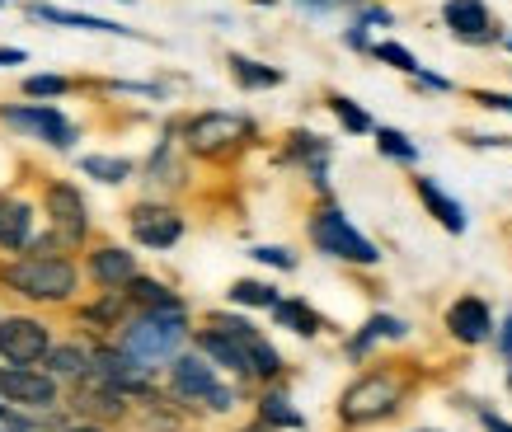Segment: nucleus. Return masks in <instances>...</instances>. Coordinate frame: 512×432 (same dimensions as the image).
<instances>
[{
	"mask_svg": "<svg viewBox=\"0 0 512 432\" xmlns=\"http://www.w3.org/2000/svg\"><path fill=\"white\" fill-rule=\"evenodd\" d=\"M0 282L10 292L29 296V301H66L76 292V263L71 259H52V254H29L0 268Z\"/></svg>",
	"mask_w": 512,
	"mask_h": 432,
	"instance_id": "1",
	"label": "nucleus"
},
{
	"mask_svg": "<svg viewBox=\"0 0 512 432\" xmlns=\"http://www.w3.org/2000/svg\"><path fill=\"white\" fill-rule=\"evenodd\" d=\"M184 334H188L184 310H141L137 320L123 329V348L132 357H141L146 367H156V362H174L179 357Z\"/></svg>",
	"mask_w": 512,
	"mask_h": 432,
	"instance_id": "2",
	"label": "nucleus"
},
{
	"mask_svg": "<svg viewBox=\"0 0 512 432\" xmlns=\"http://www.w3.org/2000/svg\"><path fill=\"white\" fill-rule=\"evenodd\" d=\"M249 137H254V123L245 113H226V108H207V113H193L184 123V151L202 155V160H226Z\"/></svg>",
	"mask_w": 512,
	"mask_h": 432,
	"instance_id": "3",
	"label": "nucleus"
},
{
	"mask_svg": "<svg viewBox=\"0 0 512 432\" xmlns=\"http://www.w3.org/2000/svg\"><path fill=\"white\" fill-rule=\"evenodd\" d=\"M404 400V381L395 371H367V376H357L353 386L343 390L339 400V418L348 428H367V423H381L400 409Z\"/></svg>",
	"mask_w": 512,
	"mask_h": 432,
	"instance_id": "4",
	"label": "nucleus"
},
{
	"mask_svg": "<svg viewBox=\"0 0 512 432\" xmlns=\"http://www.w3.org/2000/svg\"><path fill=\"white\" fill-rule=\"evenodd\" d=\"M311 240L320 254H329V259H339V263H357V268L381 263V249L357 231L353 221H348V212L334 207V202H325V207L311 216Z\"/></svg>",
	"mask_w": 512,
	"mask_h": 432,
	"instance_id": "5",
	"label": "nucleus"
},
{
	"mask_svg": "<svg viewBox=\"0 0 512 432\" xmlns=\"http://www.w3.org/2000/svg\"><path fill=\"white\" fill-rule=\"evenodd\" d=\"M0 123L15 127V132H29V137L47 141L52 151H71L80 141V127L66 118L57 104H15V108H0Z\"/></svg>",
	"mask_w": 512,
	"mask_h": 432,
	"instance_id": "6",
	"label": "nucleus"
},
{
	"mask_svg": "<svg viewBox=\"0 0 512 432\" xmlns=\"http://www.w3.org/2000/svg\"><path fill=\"white\" fill-rule=\"evenodd\" d=\"M47 353H52V334H47L43 320H33V315H5L0 320V357L10 367H29Z\"/></svg>",
	"mask_w": 512,
	"mask_h": 432,
	"instance_id": "7",
	"label": "nucleus"
},
{
	"mask_svg": "<svg viewBox=\"0 0 512 432\" xmlns=\"http://www.w3.org/2000/svg\"><path fill=\"white\" fill-rule=\"evenodd\" d=\"M442 24H447V33L456 43H466V47L503 43V33H498V24L484 0H447V5H442Z\"/></svg>",
	"mask_w": 512,
	"mask_h": 432,
	"instance_id": "8",
	"label": "nucleus"
},
{
	"mask_svg": "<svg viewBox=\"0 0 512 432\" xmlns=\"http://www.w3.org/2000/svg\"><path fill=\"white\" fill-rule=\"evenodd\" d=\"M43 207H47V216H52V226H57V235H62L66 245H80V240H85V231H90V207H85L76 184L52 179L43 193Z\"/></svg>",
	"mask_w": 512,
	"mask_h": 432,
	"instance_id": "9",
	"label": "nucleus"
},
{
	"mask_svg": "<svg viewBox=\"0 0 512 432\" xmlns=\"http://www.w3.org/2000/svg\"><path fill=\"white\" fill-rule=\"evenodd\" d=\"M127 226H132V240L146 249H170L179 245V235H184V216L165 207V202H137L132 212H127Z\"/></svg>",
	"mask_w": 512,
	"mask_h": 432,
	"instance_id": "10",
	"label": "nucleus"
},
{
	"mask_svg": "<svg viewBox=\"0 0 512 432\" xmlns=\"http://www.w3.org/2000/svg\"><path fill=\"white\" fill-rule=\"evenodd\" d=\"M0 395L24 409H52L57 404V376L33 367H0Z\"/></svg>",
	"mask_w": 512,
	"mask_h": 432,
	"instance_id": "11",
	"label": "nucleus"
},
{
	"mask_svg": "<svg viewBox=\"0 0 512 432\" xmlns=\"http://www.w3.org/2000/svg\"><path fill=\"white\" fill-rule=\"evenodd\" d=\"M217 362L202 353H179L170 362V390L179 395L184 404H207L217 395Z\"/></svg>",
	"mask_w": 512,
	"mask_h": 432,
	"instance_id": "12",
	"label": "nucleus"
},
{
	"mask_svg": "<svg viewBox=\"0 0 512 432\" xmlns=\"http://www.w3.org/2000/svg\"><path fill=\"white\" fill-rule=\"evenodd\" d=\"M447 334L456 343L475 348V343H484L494 334V315H489V306H484L480 296H461V301H451V310H447Z\"/></svg>",
	"mask_w": 512,
	"mask_h": 432,
	"instance_id": "13",
	"label": "nucleus"
},
{
	"mask_svg": "<svg viewBox=\"0 0 512 432\" xmlns=\"http://www.w3.org/2000/svg\"><path fill=\"white\" fill-rule=\"evenodd\" d=\"M90 278L99 282L104 292H127L132 278H141L137 254H127V249H118V245H99L90 254Z\"/></svg>",
	"mask_w": 512,
	"mask_h": 432,
	"instance_id": "14",
	"label": "nucleus"
},
{
	"mask_svg": "<svg viewBox=\"0 0 512 432\" xmlns=\"http://www.w3.org/2000/svg\"><path fill=\"white\" fill-rule=\"evenodd\" d=\"M414 193H419V202L428 207V216H433L442 231L466 235V207L451 198V193L437 184V179H428V174H414Z\"/></svg>",
	"mask_w": 512,
	"mask_h": 432,
	"instance_id": "15",
	"label": "nucleus"
},
{
	"mask_svg": "<svg viewBox=\"0 0 512 432\" xmlns=\"http://www.w3.org/2000/svg\"><path fill=\"white\" fill-rule=\"evenodd\" d=\"M198 353L202 357H212L217 367L235 371V376H254V362H249V343L245 339H235V334H221V329H202L198 334Z\"/></svg>",
	"mask_w": 512,
	"mask_h": 432,
	"instance_id": "16",
	"label": "nucleus"
},
{
	"mask_svg": "<svg viewBox=\"0 0 512 432\" xmlns=\"http://www.w3.org/2000/svg\"><path fill=\"white\" fill-rule=\"evenodd\" d=\"M29 15L43 19V24H62V29H90V33H118V38H141L137 29H127V24H118V19H99V15H85V10H62V5H43V0H33Z\"/></svg>",
	"mask_w": 512,
	"mask_h": 432,
	"instance_id": "17",
	"label": "nucleus"
},
{
	"mask_svg": "<svg viewBox=\"0 0 512 432\" xmlns=\"http://www.w3.org/2000/svg\"><path fill=\"white\" fill-rule=\"evenodd\" d=\"M226 66H231V80L240 85V90H278L282 80H287L278 66L254 62V57H245V52H231V57H226Z\"/></svg>",
	"mask_w": 512,
	"mask_h": 432,
	"instance_id": "18",
	"label": "nucleus"
},
{
	"mask_svg": "<svg viewBox=\"0 0 512 432\" xmlns=\"http://www.w3.org/2000/svg\"><path fill=\"white\" fill-rule=\"evenodd\" d=\"M33 207L29 202H0V249H29Z\"/></svg>",
	"mask_w": 512,
	"mask_h": 432,
	"instance_id": "19",
	"label": "nucleus"
},
{
	"mask_svg": "<svg viewBox=\"0 0 512 432\" xmlns=\"http://www.w3.org/2000/svg\"><path fill=\"white\" fill-rule=\"evenodd\" d=\"M273 320H278V329H292L301 339H311V334L325 329V320L315 315V306H306L301 296H282L278 306H273Z\"/></svg>",
	"mask_w": 512,
	"mask_h": 432,
	"instance_id": "20",
	"label": "nucleus"
},
{
	"mask_svg": "<svg viewBox=\"0 0 512 432\" xmlns=\"http://www.w3.org/2000/svg\"><path fill=\"white\" fill-rule=\"evenodd\" d=\"M409 334V324L400 320V315H372V320L362 324V334H353L348 339V357H367V348L381 339H404Z\"/></svg>",
	"mask_w": 512,
	"mask_h": 432,
	"instance_id": "21",
	"label": "nucleus"
},
{
	"mask_svg": "<svg viewBox=\"0 0 512 432\" xmlns=\"http://www.w3.org/2000/svg\"><path fill=\"white\" fill-rule=\"evenodd\" d=\"M80 174H90L99 184H127L137 174V165L127 155H80Z\"/></svg>",
	"mask_w": 512,
	"mask_h": 432,
	"instance_id": "22",
	"label": "nucleus"
},
{
	"mask_svg": "<svg viewBox=\"0 0 512 432\" xmlns=\"http://www.w3.org/2000/svg\"><path fill=\"white\" fill-rule=\"evenodd\" d=\"M325 108L339 118V127L343 132H353V137H367V132H376V123H372V113L357 104V99H348V94H329L325 99Z\"/></svg>",
	"mask_w": 512,
	"mask_h": 432,
	"instance_id": "23",
	"label": "nucleus"
},
{
	"mask_svg": "<svg viewBox=\"0 0 512 432\" xmlns=\"http://www.w3.org/2000/svg\"><path fill=\"white\" fill-rule=\"evenodd\" d=\"M127 296H132L141 310H184V301H179V296H174L165 282H156V278H132Z\"/></svg>",
	"mask_w": 512,
	"mask_h": 432,
	"instance_id": "24",
	"label": "nucleus"
},
{
	"mask_svg": "<svg viewBox=\"0 0 512 432\" xmlns=\"http://www.w3.org/2000/svg\"><path fill=\"white\" fill-rule=\"evenodd\" d=\"M287 160H292V165H306V170H311V165H325L329 141L315 137V132H292V137H287Z\"/></svg>",
	"mask_w": 512,
	"mask_h": 432,
	"instance_id": "25",
	"label": "nucleus"
},
{
	"mask_svg": "<svg viewBox=\"0 0 512 432\" xmlns=\"http://www.w3.org/2000/svg\"><path fill=\"white\" fill-rule=\"evenodd\" d=\"M259 418H264V428H306V418L296 414L282 390H268L264 400H259Z\"/></svg>",
	"mask_w": 512,
	"mask_h": 432,
	"instance_id": "26",
	"label": "nucleus"
},
{
	"mask_svg": "<svg viewBox=\"0 0 512 432\" xmlns=\"http://www.w3.org/2000/svg\"><path fill=\"white\" fill-rule=\"evenodd\" d=\"M376 151L386 155V160H395V165H419V146L404 137L400 127H376Z\"/></svg>",
	"mask_w": 512,
	"mask_h": 432,
	"instance_id": "27",
	"label": "nucleus"
},
{
	"mask_svg": "<svg viewBox=\"0 0 512 432\" xmlns=\"http://www.w3.org/2000/svg\"><path fill=\"white\" fill-rule=\"evenodd\" d=\"M47 371H52V376H85V371H94V353H85L76 343L52 348V353H47Z\"/></svg>",
	"mask_w": 512,
	"mask_h": 432,
	"instance_id": "28",
	"label": "nucleus"
},
{
	"mask_svg": "<svg viewBox=\"0 0 512 432\" xmlns=\"http://www.w3.org/2000/svg\"><path fill=\"white\" fill-rule=\"evenodd\" d=\"M231 301H235V306H264V310H273L282 296H278V287H273V282H249V278H240L231 287Z\"/></svg>",
	"mask_w": 512,
	"mask_h": 432,
	"instance_id": "29",
	"label": "nucleus"
},
{
	"mask_svg": "<svg viewBox=\"0 0 512 432\" xmlns=\"http://www.w3.org/2000/svg\"><path fill=\"white\" fill-rule=\"evenodd\" d=\"M249 362H254V376H259V381H273V376L282 371V353L264 339V334L249 339Z\"/></svg>",
	"mask_w": 512,
	"mask_h": 432,
	"instance_id": "30",
	"label": "nucleus"
},
{
	"mask_svg": "<svg viewBox=\"0 0 512 432\" xmlns=\"http://www.w3.org/2000/svg\"><path fill=\"white\" fill-rule=\"evenodd\" d=\"M372 57H376V62H386V66H395L400 76H419V57H414L404 43H390V38H386V43L372 47Z\"/></svg>",
	"mask_w": 512,
	"mask_h": 432,
	"instance_id": "31",
	"label": "nucleus"
},
{
	"mask_svg": "<svg viewBox=\"0 0 512 432\" xmlns=\"http://www.w3.org/2000/svg\"><path fill=\"white\" fill-rule=\"evenodd\" d=\"M24 94L29 99H62V94H71V80L66 76H24Z\"/></svg>",
	"mask_w": 512,
	"mask_h": 432,
	"instance_id": "32",
	"label": "nucleus"
},
{
	"mask_svg": "<svg viewBox=\"0 0 512 432\" xmlns=\"http://www.w3.org/2000/svg\"><path fill=\"white\" fill-rule=\"evenodd\" d=\"M249 259L273 263V268H282V273H292V268H296V254H292V249H282V245H259V249H249Z\"/></svg>",
	"mask_w": 512,
	"mask_h": 432,
	"instance_id": "33",
	"label": "nucleus"
},
{
	"mask_svg": "<svg viewBox=\"0 0 512 432\" xmlns=\"http://www.w3.org/2000/svg\"><path fill=\"white\" fill-rule=\"evenodd\" d=\"M357 24H362V29H390L395 15H390L386 5H362V10H357Z\"/></svg>",
	"mask_w": 512,
	"mask_h": 432,
	"instance_id": "34",
	"label": "nucleus"
},
{
	"mask_svg": "<svg viewBox=\"0 0 512 432\" xmlns=\"http://www.w3.org/2000/svg\"><path fill=\"white\" fill-rule=\"evenodd\" d=\"M475 104H484V108H494V113H512V94H498V90H475L470 94Z\"/></svg>",
	"mask_w": 512,
	"mask_h": 432,
	"instance_id": "35",
	"label": "nucleus"
},
{
	"mask_svg": "<svg viewBox=\"0 0 512 432\" xmlns=\"http://www.w3.org/2000/svg\"><path fill=\"white\" fill-rule=\"evenodd\" d=\"M409 80H414L419 90H433V94H451V90H456L447 76H433V71H423V66H419V76H409Z\"/></svg>",
	"mask_w": 512,
	"mask_h": 432,
	"instance_id": "36",
	"label": "nucleus"
},
{
	"mask_svg": "<svg viewBox=\"0 0 512 432\" xmlns=\"http://www.w3.org/2000/svg\"><path fill=\"white\" fill-rule=\"evenodd\" d=\"M343 43H348V47H353V52H372V38H367V29H362V24H357V19H353V24H348V29H343Z\"/></svg>",
	"mask_w": 512,
	"mask_h": 432,
	"instance_id": "37",
	"label": "nucleus"
},
{
	"mask_svg": "<svg viewBox=\"0 0 512 432\" xmlns=\"http://www.w3.org/2000/svg\"><path fill=\"white\" fill-rule=\"evenodd\" d=\"M498 353H503V362H508V371H512V315L503 320V329H498Z\"/></svg>",
	"mask_w": 512,
	"mask_h": 432,
	"instance_id": "38",
	"label": "nucleus"
},
{
	"mask_svg": "<svg viewBox=\"0 0 512 432\" xmlns=\"http://www.w3.org/2000/svg\"><path fill=\"white\" fill-rule=\"evenodd\" d=\"M24 57H29L24 47H0V66H19Z\"/></svg>",
	"mask_w": 512,
	"mask_h": 432,
	"instance_id": "39",
	"label": "nucleus"
},
{
	"mask_svg": "<svg viewBox=\"0 0 512 432\" xmlns=\"http://www.w3.org/2000/svg\"><path fill=\"white\" fill-rule=\"evenodd\" d=\"M484 428H489V432H512V423H503V418H498V414H489V409H484Z\"/></svg>",
	"mask_w": 512,
	"mask_h": 432,
	"instance_id": "40",
	"label": "nucleus"
},
{
	"mask_svg": "<svg viewBox=\"0 0 512 432\" xmlns=\"http://www.w3.org/2000/svg\"><path fill=\"white\" fill-rule=\"evenodd\" d=\"M301 5H306V10H339L343 0H301Z\"/></svg>",
	"mask_w": 512,
	"mask_h": 432,
	"instance_id": "41",
	"label": "nucleus"
},
{
	"mask_svg": "<svg viewBox=\"0 0 512 432\" xmlns=\"http://www.w3.org/2000/svg\"><path fill=\"white\" fill-rule=\"evenodd\" d=\"M66 432H99V428H85V423H80V428H66Z\"/></svg>",
	"mask_w": 512,
	"mask_h": 432,
	"instance_id": "42",
	"label": "nucleus"
},
{
	"mask_svg": "<svg viewBox=\"0 0 512 432\" xmlns=\"http://www.w3.org/2000/svg\"><path fill=\"white\" fill-rule=\"evenodd\" d=\"M503 47H508V52H512V33H508V38H503Z\"/></svg>",
	"mask_w": 512,
	"mask_h": 432,
	"instance_id": "43",
	"label": "nucleus"
},
{
	"mask_svg": "<svg viewBox=\"0 0 512 432\" xmlns=\"http://www.w3.org/2000/svg\"><path fill=\"white\" fill-rule=\"evenodd\" d=\"M254 5H278V0H254Z\"/></svg>",
	"mask_w": 512,
	"mask_h": 432,
	"instance_id": "44",
	"label": "nucleus"
},
{
	"mask_svg": "<svg viewBox=\"0 0 512 432\" xmlns=\"http://www.w3.org/2000/svg\"><path fill=\"white\" fill-rule=\"evenodd\" d=\"M0 5H5V0H0Z\"/></svg>",
	"mask_w": 512,
	"mask_h": 432,
	"instance_id": "45",
	"label": "nucleus"
},
{
	"mask_svg": "<svg viewBox=\"0 0 512 432\" xmlns=\"http://www.w3.org/2000/svg\"><path fill=\"white\" fill-rule=\"evenodd\" d=\"M0 414H5V409H0Z\"/></svg>",
	"mask_w": 512,
	"mask_h": 432,
	"instance_id": "46",
	"label": "nucleus"
}]
</instances>
